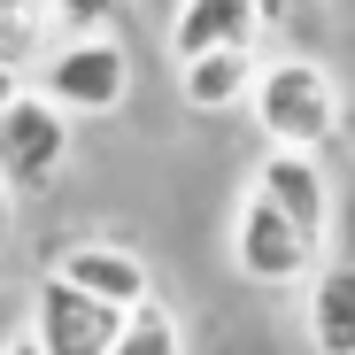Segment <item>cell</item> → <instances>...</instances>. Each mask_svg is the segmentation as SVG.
Returning <instances> with one entry per match:
<instances>
[{
  "label": "cell",
  "mask_w": 355,
  "mask_h": 355,
  "mask_svg": "<svg viewBox=\"0 0 355 355\" xmlns=\"http://www.w3.org/2000/svg\"><path fill=\"white\" fill-rule=\"evenodd\" d=\"M248 116H255L263 147L317 155V147H332V139H340L347 101H340V78L317 62V54H278V62H263V78H255Z\"/></svg>",
  "instance_id": "1"
},
{
  "label": "cell",
  "mask_w": 355,
  "mask_h": 355,
  "mask_svg": "<svg viewBox=\"0 0 355 355\" xmlns=\"http://www.w3.org/2000/svg\"><path fill=\"white\" fill-rule=\"evenodd\" d=\"M31 85L54 101L78 124H93V116H116L132 101V54H124V39L116 31H85V39H54V54L31 70Z\"/></svg>",
  "instance_id": "2"
},
{
  "label": "cell",
  "mask_w": 355,
  "mask_h": 355,
  "mask_svg": "<svg viewBox=\"0 0 355 355\" xmlns=\"http://www.w3.org/2000/svg\"><path fill=\"white\" fill-rule=\"evenodd\" d=\"M232 270H240L248 286H309L324 270V248L309 240L302 224H293L270 193H240V209H232Z\"/></svg>",
  "instance_id": "3"
},
{
  "label": "cell",
  "mask_w": 355,
  "mask_h": 355,
  "mask_svg": "<svg viewBox=\"0 0 355 355\" xmlns=\"http://www.w3.org/2000/svg\"><path fill=\"white\" fill-rule=\"evenodd\" d=\"M70 116L54 108L39 85H24L16 93V108L0 116V178L16 186V201H31V193H46L54 178L70 170Z\"/></svg>",
  "instance_id": "4"
},
{
  "label": "cell",
  "mask_w": 355,
  "mask_h": 355,
  "mask_svg": "<svg viewBox=\"0 0 355 355\" xmlns=\"http://www.w3.org/2000/svg\"><path fill=\"white\" fill-rule=\"evenodd\" d=\"M46 355H116V332H124V309L93 302V293H78L70 278H39L31 286V324H24Z\"/></svg>",
  "instance_id": "5"
},
{
  "label": "cell",
  "mask_w": 355,
  "mask_h": 355,
  "mask_svg": "<svg viewBox=\"0 0 355 355\" xmlns=\"http://www.w3.org/2000/svg\"><path fill=\"white\" fill-rule=\"evenodd\" d=\"M54 278H70L78 293H93V302L124 309V317L155 302V270H147V255H132L124 240H70L62 255H54Z\"/></svg>",
  "instance_id": "6"
},
{
  "label": "cell",
  "mask_w": 355,
  "mask_h": 355,
  "mask_svg": "<svg viewBox=\"0 0 355 355\" xmlns=\"http://www.w3.org/2000/svg\"><path fill=\"white\" fill-rule=\"evenodd\" d=\"M255 193H270V201H278V209L332 255V170H324L317 155H286V147H270L263 170H255Z\"/></svg>",
  "instance_id": "7"
},
{
  "label": "cell",
  "mask_w": 355,
  "mask_h": 355,
  "mask_svg": "<svg viewBox=\"0 0 355 355\" xmlns=\"http://www.w3.org/2000/svg\"><path fill=\"white\" fill-rule=\"evenodd\" d=\"M263 8L255 0H170V54L178 62H201L224 46H255Z\"/></svg>",
  "instance_id": "8"
},
{
  "label": "cell",
  "mask_w": 355,
  "mask_h": 355,
  "mask_svg": "<svg viewBox=\"0 0 355 355\" xmlns=\"http://www.w3.org/2000/svg\"><path fill=\"white\" fill-rule=\"evenodd\" d=\"M255 78H263V54L255 46H224V54H201V62H178V101L193 116H224V108L255 101Z\"/></svg>",
  "instance_id": "9"
},
{
  "label": "cell",
  "mask_w": 355,
  "mask_h": 355,
  "mask_svg": "<svg viewBox=\"0 0 355 355\" xmlns=\"http://www.w3.org/2000/svg\"><path fill=\"white\" fill-rule=\"evenodd\" d=\"M302 324H309V347L317 355H355V263L347 255H324V270L309 278Z\"/></svg>",
  "instance_id": "10"
},
{
  "label": "cell",
  "mask_w": 355,
  "mask_h": 355,
  "mask_svg": "<svg viewBox=\"0 0 355 355\" xmlns=\"http://www.w3.org/2000/svg\"><path fill=\"white\" fill-rule=\"evenodd\" d=\"M54 8L46 0H0V70H16V78H31L46 54H54Z\"/></svg>",
  "instance_id": "11"
},
{
  "label": "cell",
  "mask_w": 355,
  "mask_h": 355,
  "mask_svg": "<svg viewBox=\"0 0 355 355\" xmlns=\"http://www.w3.org/2000/svg\"><path fill=\"white\" fill-rule=\"evenodd\" d=\"M116 355H186V324L162 309V293H155L147 309L124 317V332H116Z\"/></svg>",
  "instance_id": "12"
},
{
  "label": "cell",
  "mask_w": 355,
  "mask_h": 355,
  "mask_svg": "<svg viewBox=\"0 0 355 355\" xmlns=\"http://www.w3.org/2000/svg\"><path fill=\"white\" fill-rule=\"evenodd\" d=\"M54 24H62V39H85V31H108L116 16H124V0H46Z\"/></svg>",
  "instance_id": "13"
},
{
  "label": "cell",
  "mask_w": 355,
  "mask_h": 355,
  "mask_svg": "<svg viewBox=\"0 0 355 355\" xmlns=\"http://www.w3.org/2000/svg\"><path fill=\"white\" fill-rule=\"evenodd\" d=\"M8 232H16V186L0 178V248H8Z\"/></svg>",
  "instance_id": "14"
},
{
  "label": "cell",
  "mask_w": 355,
  "mask_h": 355,
  "mask_svg": "<svg viewBox=\"0 0 355 355\" xmlns=\"http://www.w3.org/2000/svg\"><path fill=\"white\" fill-rule=\"evenodd\" d=\"M24 85H31V78H16V70H0V116L16 108V93H24Z\"/></svg>",
  "instance_id": "15"
},
{
  "label": "cell",
  "mask_w": 355,
  "mask_h": 355,
  "mask_svg": "<svg viewBox=\"0 0 355 355\" xmlns=\"http://www.w3.org/2000/svg\"><path fill=\"white\" fill-rule=\"evenodd\" d=\"M8 355H46V347H39L31 332H8Z\"/></svg>",
  "instance_id": "16"
},
{
  "label": "cell",
  "mask_w": 355,
  "mask_h": 355,
  "mask_svg": "<svg viewBox=\"0 0 355 355\" xmlns=\"http://www.w3.org/2000/svg\"><path fill=\"white\" fill-rule=\"evenodd\" d=\"M0 355H8V332H0Z\"/></svg>",
  "instance_id": "17"
}]
</instances>
